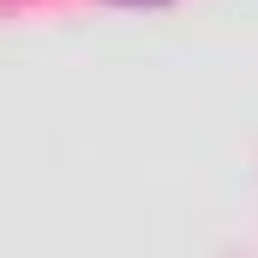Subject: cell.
<instances>
[{
    "label": "cell",
    "instance_id": "cell-1",
    "mask_svg": "<svg viewBox=\"0 0 258 258\" xmlns=\"http://www.w3.org/2000/svg\"><path fill=\"white\" fill-rule=\"evenodd\" d=\"M108 6H168V0H108Z\"/></svg>",
    "mask_w": 258,
    "mask_h": 258
}]
</instances>
